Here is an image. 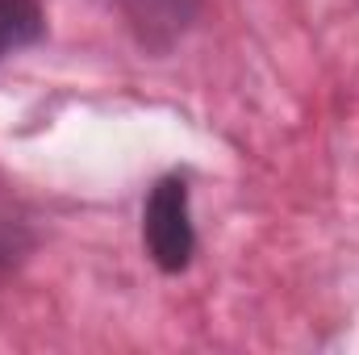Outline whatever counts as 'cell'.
<instances>
[{"label": "cell", "instance_id": "cell-1", "mask_svg": "<svg viewBox=\"0 0 359 355\" xmlns=\"http://www.w3.org/2000/svg\"><path fill=\"white\" fill-rule=\"evenodd\" d=\"M196 222H192V180L163 172L142 201V251L163 276H184L196 260Z\"/></svg>", "mask_w": 359, "mask_h": 355}, {"label": "cell", "instance_id": "cell-2", "mask_svg": "<svg viewBox=\"0 0 359 355\" xmlns=\"http://www.w3.org/2000/svg\"><path fill=\"white\" fill-rule=\"evenodd\" d=\"M109 4L117 8L134 46L151 59L172 55L205 13V0H109Z\"/></svg>", "mask_w": 359, "mask_h": 355}, {"label": "cell", "instance_id": "cell-3", "mask_svg": "<svg viewBox=\"0 0 359 355\" xmlns=\"http://www.w3.org/2000/svg\"><path fill=\"white\" fill-rule=\"evenodd\" d=\"M46 38L42 0H0V63Z\"/></svg>", "mask_w": 359, "mask_h": 355}, {"label": "cell", "instance_id": "cell-4", "mask_svg": "<svg viewBox=\"0 0 359 355\" xmlns=\"http://www.w3.org/2000/svg\"><path fill=\"white\" fill-rule=\"evenodd\" d=\"M34 251H38V230H34V222L0 205V284L13 280L21 267L29 264Z\"/></svg>", "mask_w": 359, "mask_h": 355}]
</instances>
